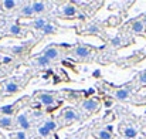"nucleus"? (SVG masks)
Wrapping results in <instances>:
<instances>
[{
  "instance_id": "c756f323",
  "label": "nucleus",
  "mask_w": 146,
  "mask_h": 139,
  "mask_svg": "<svg viewBox=\"0 0 146 139\" xmlns=\"http://www.w3.org/2000/svg\"><path fill=\"white\" fill-rule=\"evenodd\" d=\"M94 75H95V77H99V75H101V71H99V70L94 71Z\"/></svg>"
},
{
  "instance_id": "bb28decb",
  "label": "nucleus",
  "mask_w": 146,
  "mask_h": 139,
  "mask_svg": "<svg viewBox=\"0 0 146 139\" xmlns=\"http://www.w3.org/2000/svg\"><path fill=\"white\" fill-rule=\"evenodd\" d=\"M23 51V47H13L11 48V53L13 54H19V53H21Z\"/></svg>"
},
{
  "instance_id": "b1692460",
  "label": "nucleus",
  "mask_w": 146,
  "mask_h": 139,
  "mask_svg": "<svg viewBox=\"0 0 146 139\" xmlns=\"http://www.w3.org/2000/svg\"><path fill=\"white\" fill-rule=\"evenodd\" d=\"M16 139H27V135L24 134V131H20V132H16L14 134Z\"/></svg>"
},
{
  "instance_id": "20e7f679",
  "label": "nucleus",
  "mask_w": 146,
  "mask_h": 139,
  "mask_svg": "<svg viewBox=\"0 0 146 139\" xmlns=\"http://www.w3.org/2000/svg\"><path fill=\"white\" fill-rule=\"evenodd\" d=\"M58 54H60V53H58V50H57L55 47H48V48H46V50L43 51V55H44L47 60H50V61H51V60H55V58L58 57Z\"/></svg>"
},
{
  "instance_id": "423d86ee",
  "label": "nucleus",
  "mask_w": 146,
  "mask_h": 139,
  "mask_svg": "<svg viewBox=\"0 0 146 139\" xmlns=\"http://www.w3.org/2000/svg\"><path fill=\"white\" fill-rule=\"evenodd\" d=\"M129 95H131V90L126 87V88H121V90H118V91L115 92V98L119 99V101H125V99L129 98Z\"/></svg>"
},
{
  "instance_id": "473e14b6",
  "label": "nucleus",
  "mask_w": 146,
  "mask_h": 139,
  "mask_svg": "<svg viewBox=\"0 0 146 139\" xmlns=\"http://www.w3.org/2000/svg\"><path fill=\"white\" fill-rule=\"evenodd\" d=\"M71 139H75V138H71Z\"/></svg>"
},
{
  "instance_id": "2f4dec72",
  "label": "nucleus",
  "mask_w": 146,
  "mask_h": 139,
  "mask_svg": "<svg viewBox=\"0 0 146 139\" xmlns=\"http://www.w3.org/2000/svg\"><path fill=\"white\" fill-rule=\"evenodd\" d=\"M88 92H90V94H94V92H95V90H94V88H91V90H88Z\"/></svg>"
},
{
  "instance_id": "0eeeda50",
  "label": "nucleus",
  "mask_w": 146,
  "mask_h": 139,
  "mask_svg": "<svg viewBox=\"0 0 146 139\" xmlns=\"http://www.w3.org/2000/svg\"><path fill=\"white\" fill-rule=\"evenodd\" d=\"M62 14L67 16V17H72L77 14V7L74 4H65L62 7Z\"/></svg>"
},
{
  "instance_id": "7ed1b4c3",
  "label": "nucleus",
  "mask_w": 146,
  "mask_h": 139,
  "mask_svg": "<svg viewBox=\"0 0 146 139\" xmlns=\"http://www.w3.org/2000/svg\"><path fill=\"white\" fill-rule=\"evenodd\" d=\"M98 106H99V104H98L97 99H94V98L85 99V101L82 102V108H84L85 111H97Z\"/></svg>"
},
{
  "instance_id": "9b49d317",
  "label": "nucleus",
  "mask_w": 146,
  "mask_h": 139,
  "mask_svg": "<svg viewBox=\"0 0 146 139\" xmlns=\"http://www.w3.org/2000/svg\"><path fill=\"white\" fill-rule=\"evenodd\" d=\"M13 125V118L11 116H1L0 118V126L1 128H10Z\"/></svg>"
},
{
  "instance_id": "393cba45",
  "label": "nucleus",
  "mask_w": 146,
  "mask_h": 139,
  "mask_svg": "<svg viewBox=\"0 0 146 139\" xmlns=\"http://www.w3.org/2000/svg\"><path fill=\"white\" fill-rule=\"evenodd\" d=\"M139 82L141 84H146V70L139 75Z\"/></svg>"
},
{
  "instance_id": "a211bd4d",
  "label": "nucleus",
  "mask_w": 146,
  "mask_h": 139,
  "mask_svg": "<svg viewBox=\"0 0 146 139\" xmlns=\"http://www.w3.org/2000/svg\"><path fill=\"white\" fill-rule=\"evenodd\" d=\"M99 139H111L112 138V135H111V132H108L106 129H101L99 132H98L97 135Z\"/></svg>"
},
{
  "instance_id": "6e6552de",
  "label": "nucleus",
  "mask_w": 146,
  "mask_h": 139,
  "mask_svg": "<svg viewBox=\"0 0 146 139\" xmlns=\"http://www.w3.org/2000/svg\"><path fill=\"white\" fill-rule=\"evenodd\" d=\"M31 7H33V11L36 14H40L46 10V3L44 1H34V3H31Z\"/></svg>"
},
{
  "instance_id": "aec40b11",
  "label": "nucleus",
  "mask_w": 146,
  "mask_h": 139,
  "mask_svg": "<svg viewBox=\"0 0 146 139\" xmlns=\"http://www.w3.org/2000/svg\"><path fill=\"white\" fill-rule=\"evenodd\" d=\"M44 126H46L48 131H54V129L57 128V124H55L52 119H47V121L44 122Z\"/></svg>"
},
{
  "instance_id": "a878e982",
  "label": "nucleus",
  "mask_w": 146,
  "mask_h": 139,
  "mask_svg": "<svg viewBox=\"0 0 146 139\" xmlns=\"http://www.w3.org/2000/svg\"><path fill=\"white\" fill-rule=\"evenodd\" d=\"M98 31H99V29H98L95 24H94V26H90V27H88V33H98Z\"/></svg>"
},
{
  "instance_id": "c85d7f7f",
  "label": "nucleus",
  "mask_w": 146,
  "mask_h": 139,
  "mask_svg": "<svg viewBox=\"0 0 146 139\" xmlns=\"http://www.w3.org/2000/svg\"><path fill=\"white\" fill-rule=\"evenodd\" d=\"M41 115H43V114H41V112H38V111H37V112H34V118H40Z\"/></svg>"
},
{
  "instance_id": "7c9ffc66",
  "label": "nucleus",
  "mask_w": 146,
  "mask_h": 139,
  "mask_svg": "<svg viewBox=\"0 0 146 139\" xmlns=\"http://www.w3.org/2000/svg\"><path fill=\"white\" fill-rule=\"evenodd\" d=\"M106 131H108V132H111V131H112V126H111V125H108V126H106Z\"/></svg>"
},
{
  "instance_id": "412c9836",
  "label": "nucleus",
  "mask_w": 146,
  "mask_h": 139,
  "mask_svg": "<svg viewBox=\"0 0 146 139\" xmlns=\"http://www.w3.org/2000/svg\"><path fill=\"white\" fill-rule=\"evenodd\" d=\"M43 31H44L46 34H50V33H54V31H55V27H54V26H52L51 23H47V24L44 26Z\"/></svg>"
},
{
  "instance_id": "5701e85b",
  "label": "nucleus",
  "mask_w": 146,
  "mask_h": 139,
  "mask_svg": "<svg viewBox=\"0 0 146 139\" xmlns=\"http://www.w3.org/2000/svg\"><path fill=\"white\" fill-rule=\"evenodd\" d=\"M50 132H51V131H48V129H47L44 125L38 128V134H40L41 136H47V135H50Z\"/></svg>"
},
{
  "instance_id": "9d476101",
  "label": "nucleus",
  "mask_w": 146,
  "mask_h": 139,
  "mask_svg": "<svg viewBox=\"0 0 146 139\" xmlns=\"http://www.w3.org/2000/svg\"><path fill=\"white\" fill-rule=\"evenodd\" d=\"M123 135L126 136V139H133L138 135V131H136L133 126H126L125 131H123Z\"/></svg>"
},
{
  "instance_id": "dca6fc26",
  "label": "nucleus",
  "mask_w": 146,
  "mask_h": 139,
  "mask_svg": "<svg viewBox=\"0 0 146 139\" xmlns=\"http://www.w3.org/2000/svg\"><path fill=\"white\" fill-rule=\"evenodd\" d=\"M21 14H23V16H33V14H34V11H33L31 4H26V6L21 9Z\"/></svg>"
},
{
  "instance_id": "cd10ccee",
  "label": "nucleus",
  "mask_w": 146,
  "mask_h": 139,
  "mask_svg": "<svg viewBox=\"0 0 146 139\" xmlns=\"http://www.w3.org/2000/svg\"><path fill=\"white\" fill-rule=\"evenodd\" d=\"M112 44H113V46H119V44H121V39H119V37L112 39Z\"/></svg>"
},
{
  "instance_id": "4be33fe9",
  "label": "nucleus",
  "mask_w": 146,
  "mask_h": 139,
  "mask_svg": "<svg viewBox=\"0 0 146 139\" xmlns=\"http://www.w3.org/2000/svg\"><path fill=\"white\" fill-rule=\"evenodd\" d=\"M9 31L11 33V34H16V36H19L20 34V27L17 26V24H13V26H10V29H9Z\"/></svg>"
},
{
  "instance_id": "1a4fd4ad",
  "label": "nucleus",
  "mask_w": 146,
  "mask_h": 139,
  "mask_svg": "<svg viewBox=\"0 0 146 139\" xmlns=\"http://www.w3.org/2000/svg\"><path fill=\"white\" fill-rule=\"evenodd\" d=\"M143 29H145V23H143L142 20L133 21V24H132V31H133V33H142Z\"/></svg>"
},
{
  "instance_id": "f03ea898",
  "label": "nucleus",
  "mask_w": 146,
  "mask_h": 139,
  "mask_svg": "<svg viewBox=\"0 0 146 139\" xmlns=\"http://www.w3.org/2000/svg\"><path fill=\"white\" fill-rule=\"evenodd\" d=\"M77 119H78V114H77V111L74 108H67L64 111V121L65 122L70 124V122H74Z\"/></svg>"
},
{
  "instance_id": "f3484780",
  "label": "nucleus",
  "mask_w": 146,
  "mask_h": 139,
  "mask_svg": "<svg viewBox=\"0 0 146 139\" xmlns=\"http://www.w3.org/2000/svg\"><path fill=\"white\" fill-rule=\"evenodd\" d=\"M0 112L4 114V116H10V114L13 112V105H4L0 108Z\"/></svg>"
},
{
  "instance_id": "6ab92c4d",
  "label": "nucleus",
  "mask_w": 146,
  "mask_h": 139,
  "mask_svg": "<svg viewBox=\"0 0 146 139\" xmlns=\"http://www.w3.org/2000/svg\"><path fill=\"white\" fill-rule=\"evenodd\" d=\"M16 1H13V0H4L3 1V7L6 9V10H10V9H14L16 7Z\"/></svg>"
},
{
  "instance_id": "f257e3e1",
  "label": "nucleus",
  "mask_w": 146,
  "mask_h": 139,
  "mask_svg": "<svg viewBox=\"0 0 146 139\" xmlns=\"http://www.w3.org/2000/svg\"><path fill=\"white\" fill-rule=\"evenodd\" d=\"M16 122H17V125H19L21 129H24V131L30 129V126H31V124H30V121H29V118H27L26 114H20V115L16 118Z\"/></svg>"
},
{
  "instance_id": "2eb2a0df",
  "label": "nucleus",
  "mask_w": 146,
  "mask_h": 139,
  "mask_svg": "<svg viewBox=\"0 0 146 139\" xmlns=\"http://www.w3.org/2000/svg\"><path fill=\"white\" fill-rule=\"evenodd\" d=\"M47 24V21H46V19H37L34 23H33V26L37 29V30H43L44 29V26Z\"/></svg>"
},
{
  "instance_id": "f8f14e48",
  "label": "nucleus",
  "mask_w": 146,
  "mask_h": 139,
  "mask_svg": "<svg viewBox=\"0 0 146 139\" xmlns=\"http://www.w3.org/2000/svg\"><path fill=\"white\" fill-rule=\"evenodd\" d=\"M75 54H77L78 57H81V58H84V57H87V55L90 54V50H88L87 47L80 46V47H77V50H75Z\"/></svg>"
},
{
  "instance_id": "4468645a",
  "label": "nucleus",
  "mask_w": 146,
  "mask_h": 139,
  "mask_svg": "<svg viewBox=\"0 0 146 139\" xmlns=\"http://www.w3.org/2000/svg\"><path fill=\"white\" fill-rule=\"evenodd\" d=\"M50 64V60H47L44 55H40L36 61H34V65H38V67H46Z\"/></svg>"
},
{
  "instance_id": "39448f33",
  "label": "nucleus",
  "mask_w": 146,
  "mask_h": 139,
  "mask_svg": "<svg viewBox=\"0 0 146 139\" xmlns=\"http://www.w3.org/2000/svg\"><path fill=\"white\" fill-rule=\"evenodd\" d=\"M38 99H40V102H41L43 105H46V106H51V105L55 102V99H54V96H52L51 94H40V95H38Z\"/></svg>"
},
{
  "instance_id": "ddd939ff",
  "label": "nucleus",
  "mask_w": 146,
  "mask_h": 139,
  "mask_svg": "<svg viewBox=\"0 0 146 139\" xmlns=\"http://www.w3.org/2000/svg\"><path fill=\"white\" fill-rule=\"evenodd\" d=\"M19 91V85L16 84V82H7L6 84V92L7 94H14V92H17Z\"/></svg>"
}]
</instances>
